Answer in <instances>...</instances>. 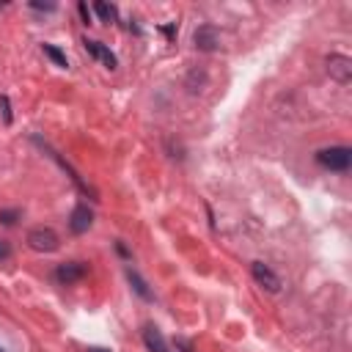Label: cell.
Returning a JSON list of instances; mask_svg holds the SVG:
<instances>
[{
    "label": "cell",
    "mask_w": 352,
    "mask_h": 352,
    "mask_svg": "<svg viewBox=\"0 0 352 352\" xmlns=\"http://www.w3.org/2000/svg\"><path fill=\"white\" fill-rule=\"evenodd\" d=\"M250 270H253L256 283H261L267 292H278V289H280V278H278V275H275L270 267H264L261 261H253V267H250Z\"/></svg>",
    "instance_id": "5"
},
{
    "label": "cell",
    "mask_w": 352,
    "mask_h": 352,
    "mask_svg": "<svg viewBox=\"0 0 352 352\" xmlns=\"http://www.w3.org/2000/svg\"><path fill=\"white\" fill-rule=\"evenodd\" d=\"M0 352H3V349H0Z\"/></svg>",
    "instance_id": "18"
},
{
    "label": "cell",
    "mask_w": 352,
    "mask_h": 352,
    "mask_svg": "<svg viewBox=\"0 0 352 352\" xmlns=\"http://www.w3.org/2000/svg\"><path fill=\"white\" fill-rule=\"evenodd\" d=\"M44 52H47V55H50V58H52L58 66H69V63H66V55H63L58 47H52V44H44Z\"/></svg>",
    "instance_id": "12"
},
{
    "label": "cell",
    "mask_w": 352,
    "mask_h": 352,
    "mask_svg": "<svg viewBox=\"0 0 352 352\" xmlns=\"http://www.w3.org/2000/svg\"><path fill=\"white\" fill-rule=\"evenodd\" d=\"M30 6H33V8H47V11H55V3H38V0H33Z\"/></svg>",
    "instance_id": "14"
},
{
    "label": "cell",
    "mask_w": 352,
    "mask_h": 352,
    "mask_svg": "<svg viewBox=\"0 0 352 352\" xmlns=\"http://www.w3.org/2000/svg\"><path fill=\"white\" fill-rule=\"evenodd\" d=\"M195 47L204 50V52L217 50V47H220V30L212 28V25H201V28L195 30Z\"/></svg>",
    "instance_id": "4"
},
{
    "label": "cell",
    "mask_w": 352,
    "mask_h": 352,
    "mask_svg": "<svg viewBox=\"0 0 352 352\" xmlns=\"http://www.w3.org/2000/svg\"><path fill=\"white\" fill-rule=\"evenodd\" d=\"M82 44H85V50H88V52H91L94 58H99V60H102V63H104L107 69H116V55H113V52H110L107 47H102L99 41H88V38H85Z\"/></svg>",
    "instance_id": "8"
},
{
    "label": "cell",
    "mask_w": 352,
    "mask_h": 352,
    "mask_svg": "<svg viewBox=\"0 0 352 352\" xmlns=\"http://www.w3.org/2000/svg\"><path fill=\"white\" fill-rule=\"evenodd\" d=\"M94 8H96V14L102 16V22H113V19H116V8H113V6H107V3H96Z\"/></svg>",
    "instance_id": "11"
},
{
    "label": "cell",
    "mask_w": 352,
    "mask_h": 352,
    "mask_svg": "<svg viewBox=\"0 0 352 352\" xmlns=\"http://www.w3.org/2000/svg\"><path fill=\"white\" fill-rule=\"evenodd\" d=\"M82 275H85V267L77 264V261H72V264H60V267H58V280H63V283H74V280H80Z\"/></svg>",
    "instance_id": "9"
},
{
    "label": "cell",
    "mask_w": 352,
    "mask_h": 352,
    "mask_svg": "<svg viewBox=\"0 0 352 352\" xmlns=\"http://www.w3.org/2000/svg\"><path fill=\"white\" fill-rule=\"evenodd\" d=\"M143 341H146L148 352H168L165 338H162V333H160L154 324H146V327H143Z\"/></svg>",
    "instance_id": "7"
},
{
    "label": "cell",
    "mask_w": 352,
    "mask_h": 352,
    "mask_svg": "<svg viewBox=\"0 0 352 352\" xmlns=\"http://www.w3.org/2000/svg\"><path fill=\"white\" fill-rule=\"evenodd\" d=\"M91 223H94V214H91V209H88V206H74V212H72V220H69L72 231H74V234H82V231H88V228H91Z\"/></svg>",
    "instance_id": "6"
},
{
    "label": "cell",
    "mask_w": 352,
    "mask_h": 352,
    "mask_svg": "<svg viewBox=\"0 0 352 352\" xmlns=\"http://www.w3.org/2000/svg\"><path fill=\"white\" fill-rule=\"evenodd\" d=\"M88 352H107V349H102V346H88Z\"/></svg>",
    "instance_id": "17"
},
{
    "label": "cell",
    "mask_w": 352,
    "mask_h": 352,
    "mask_svg": "<svg viewBox=\"0 0 352 352\" xmlns=\"http://www.w3.org/2000/svg\"><path fill=\"white\" fill-rule=\"evenodd\" d=\"M28 245H30L33 250H41V253H52V250H58V234H55L52 228H44V226H38V228H33V231L28 234Z\"/></svg>",
    "instance_id": "2"
},
{
    "label": "cell",
    "mask_w": 352,
    "mask_h": 352,
    "mask_svg": "<svg viewBox=\"0 0 352 352\" xmlns=\"http://www.w3.org/2000/svg\"><path fill=\"white\" fill-rule=\"evenodd\" d=\"M8 253H11L8 242H3V239H0V261H3V258H8Z\"/></svg>",
    "instance_id": "15"
},
{
    "label": "cell",
    "mask_w": 352,
    "mask_h": 352,
    "mask_svg": "<svg viewBox=\"0 0 352 352\" xmlns=\"http://www.w3.org/2000/svg\"><path fill=\"white\" fill-rule=\"evenodd\" d=\"M316 160L330 170H346L352 162V151L346 146H330V148H322L316 154Z\"/></svg>",
    "instance_id": "1"
},
{
    "label": "cell",
    "mask_w": 352,
    "mask_h": 352,
    "mask_svg": "<svg viewBox=\"0 0 352 352\" xmlns=\"http://www.w3.org/2000/svg\"><path fill=\"white\" fill-rule=\"evenodd\" d=\"M126 278H129V283L135 286V292L143 297V300H151V292H148V286H146V280L135 272V270H126Z\"/></svg>",
    "instance_id": "10"
},
{
    "label": "cell",
    "mask_w": 352,
    "mask_h": 352,
    "mask_svg": "<svg viewBox=\"0 0 352 352\" xmlns=\"http://www.w3.org/2000/svg\"><path fill=\"white\" fill-rule=\"evenodd\" d=\"M80 14H82V19H85V25L91 22V14H88V6L85 3H80Z\"/></svg>",
    "instance_id": "16"
},
{
    "label": "cell",
    "mask_w": 352,
    "mask_h": 352,
    "mask_svg": "<svg viewBox=\"0 0 352 352\" xmlns=\"http://www.w3.org/2000/svg\"><path fill=\"white\" fill-rule=\"evenodd\" d=\"M327 72H330L333 80L349 82V77H352V60L346 55H330L327 58Z\"/></svg>",
    "instance_id": "3"
},
{
    "label": "cell",
    "mask_w": 352,
    "mask_h": 352,
    "mask_svg": "<svg viewBox=\"0 0 352 352\" xmlns=\"http://www.w3.org/2000/svg\"><path fill=\"white\" fill-rule=\"evenodd\" d=\"M16 217H19L16 209H0V223H3V226H14Z\"/></svg>",
    "instance_id": "13"
}]
</instances>
